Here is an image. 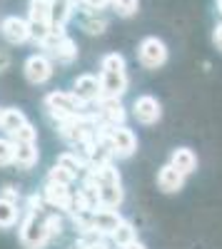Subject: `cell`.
<instances>
[{
    "label": "cell",
    "mask_w": 222,
    "mask_h": 249,
    "mask_svg": "<svg viewBox=\"0 0 222 249\" xmlns=\"http://www.w3.org/2000/svg\"><path fill=\"white\" fill-rule=\"evenodd\" d=\"M43 212V197H28V210H25V219L20 222V244L25 249H43L53 237L48 230L45 217L40 214Z\"/></svg>",
    "instance_id": "obj_1"
},
{
    "label": "cell",
    "mask_w": 222,
    "mask_h": 249,
    "mask_svg": "<svg viewBox=\"0 0 222 249\" xmlns=\"http://www.w3.org/2000/svg\"><path fill=\"white\" fill-rule=\"evenodd\" d=\"M43 107H45L48 117L55 120V124L65 122V120H70V117L83 115V102H80L73 92H63V90H55V92L45 95Z\"/></svg>",
    "instance_id": "obj_2"
},
{
    "label": "cell",
    "mask_w": 222,
    "mask_h": 249,
    "mask_svg": "<svg viewBox=\"0 0 222 249\" xmlns=\"http://www.w3.org/2000/svg\"><path fill=\"white\" fill-rule=\"evenodd\" d=\"M103 135H105V140H108V144H110V150H112L115 157H130L135 152V147H137L135 132L123 127V124H120V127H105Z\"/></svg>",
    "instance_id": "obj_3"
},
{
    "label": "cell",
    "mask_w": 222,
    "mask_h": 249,
    "mask_svg": "<svg viewBox=\"0 0 222 249\" xmlns=\"http://www.w3.org/2000/svg\"><path fill=\"white\" fill-rule=\"evenodd\" d=\"M137 57H140V62H143L148 70H155L160 65H165L167 48H165V43L160 37H145L143 43H140V48H137Z\"/></svg>",
    "instance_id": "obj_4"
},
{
    "label": "cell",
    "mask_w": 222,
    "mask_h": 249,
    "mask_svg": "<svg viewBox=\"0 0 222 249\" xmlns=\"http://www.w3.org/2000/svg\"><path fill=\"white\" fill-rule=\"evenodd\" d=\"M120 214L115 212V210H105V207H100V210H95V212H90V217H88V224L83 227L80 232H97V234H112L117 227H120Z\"/></svg>",
    "instance_id": "obj_5"
},
{
    "label": "cell",
    "mask_w": 222,
    "mask_h": 249,
    "mask_svg": "<svg viewBox=\"0 0 222 249\" xmlns=\"http://www.w3.org/2000/svg\"><path fill=\"white\" fill-rule=\"evenodd\" d=\"M23 72L28 77V82L33 85H45V82L53 77V60L48 55H30L23 65Z\"/></svg>",
    "instance_id": "obj_6"
},
{
    "label": "cell",
    "mask_w": 222,
    "mask_h": 249,
    "mask_svg": "<svg viewBox=\"0 0 222 249\" xmlns=\"http://www.w3.org/2000/svg\"><path fill=\"white\" fill-rule=\"evenodd\" d=\"M0 35H3L10 45H23L30 40V23L18 15H8L0 23Z\"/></svg>",
    "instance_id": "obj_7"
},
{
    "label": "cell",
    "mask_w": 222,
    "mask_h": 249,
    "mask_svg": "<svg viewBox=\"0 0 222 249\" xmlns=\"http://www.w3.org/2000/svg\"><path fill=\"white\" fill-rule=\"evenodd\" d=\"M73 95L83 102V105L95 102V100L100 102V100H103V85H100V77H95V75H80V77H75Z\"/></svg>",
    "instance_id": "obj_8"
},
{
    "label": "cell",
    "mask_w": 222,
    "mask_h": 249,
    "mask_svg": "<svg viewBox=\"0 0 222 249\" xmlns=\"http://www.w3.org/2000/svg\"><path fill=\"white\" fill-rule=\"evenodd\" d=\"M132 115L143 124H155L160 117H163V105H160L157 97H152V95H140L132 102Z\"/></svg>",
    "instance_id": "obj_9"
},
{
    "label": "cell",
    "mask_w": 222,
    "mask_h": 249,
    "mask_svg": "<svg viewBox=\"0 0 222 249\" xmlns=\"http://www.w3.org/2000/svg\"><path fill=\"white\" fill-rule=\"evenodd\" d=\"M43 199L50 207H57V210H73V195L65 184H55V182H45V190H43Z\"/></svg>",
    "instance_id": "obj_10"
},
{
    "label": "cell",
    "mask_w": 222,
    "mask_h": 249,
    "mask_svg": "<svg viewBox=\"0 0 222 249\" xmlns=\"http://www.w3.org/2000/svg\"><path fill=\"white\" fill-rule=\"evenodd\" d=\"M100 85H103V97H117L120 100V95L128 90V75L100 70Z\"/></svg>",
    "instance_id": "obj_11"
},
{
    "label": "cell",
    "mask_w": 222,
    "mask_h": 249,
    "mask_svg": "<svg viewBox=\"0 0 222 249\" xmlns=\"http://www.w3.org/2000/svg\"><path fill=\"white\" fill-rule=\"evenodd\" d=\"M100 117L105 120V127H117L125 122V107L120 105L117 97H103L100 100Z\"/></svg>",
    "instance_id": "obj_12"
},
{
    "label": "cell",
    "mask_w": 222,
    "mask_h": 249,
    "mask_svg": "<svg viewBox=\"0 0 222 249\" xmlns=\"http://www.w3.org/2000/svg\"><path fill=\"white\" fill-rule=\"evenodd\" d=\"M183 184H185V175L180 170H175L172 164H165V167L157 172V187L163 192H167V195L180 192V190H183Z\"/></svg>",
    "instance_id": "obj_13"
},
{
    "label": "cell",
    "mask_w": 222,
    "mask_h": 249,
    "mask_svg": "<svg viewBox=\"0 0 222 249\" xmlns=\"http://www.w3.org/2000/svg\"><path fill=\"white\" fill-rule=\"evenodd\" d=\"M40 160V152H37V144L35 142H15V164L23 170H30L35 167Z\"/></svg>",
    "instance_id": "obj_14"
},
{
    "label": "cell",
    "mask_w": 222,
    "mask_h": 249,
    "mask_svg": "<svg viewBox=\"0 0 222 249\" xmlns=\"http://www.w3.org/2000/svg\"><path fill=\"white\" fill-rule=\"evenodd\" d=\"M97 195H100V207L105 210H115L123 204V187L120 182H110V184H97Z\"/></svg>",
    "instance_id": "obj_15"
},
{
    "label": "cell",
    "mask_w": 222,
    "mask_h": 249,
    "mask_svg": "<svg viewBox=\"0 0 222 249\" xmlns=\"http://www.w3.org/2000/svg\"><path fill=\"white\" fill-rule=\"evenodd\" d=\"M170 164L187 177V175H192V172L197 170V155H195L190 147H180V150H175V152H172Z\"/></svg>",
    "instance_id": "obj_16"
},
{
    "label": "cell",
    "mask_w": 222,
    "mask_h": 249,
    "mask_svg": "<svg viewBox=\"0 0 222 249\" xmlns=\"http://www.w3.org/2000/svg\"><path fill=\"white\" fill-rule=\"evenodd\" d=\"M28 20L30 23H53V0H30Z\"/></svg>",
    "instance_id": "obj_17"
},
{
    "label": "cell",
    "mask_w": 222,
    "mask_h": 249,
    "mask_svg": "<svg viewBox=\"0 0 222 249\" xmlns=\"http://www.w3.org/2000/svg\"><path fill=\"white\" fill-rule=\"evenodd\" d=\"M28 124V117L23 110H18V107H5L3 112V122H0V130H5L10 137L20 130V127H25Z\"/></svg>",
    "instance_id": "obj_18"
},
{
    "label": "cell",
    "mask_w": 222,
    "mask_h": 249,
    "mask_svg": "<svg viewBox=\"0 0 222 249\" xmlns=\"http://www.w3.org/2000/svg\"><path fill=\"white\" fill-rule=\"evenodd\" d=\"M48 55H50L53 60H57V62H63V65H70V62L77 57V45H75L73 37H65L63 43H57Z\"/></svg>",
    "instance_id": "obj_19"
},
{
    "label": "cell",
    "mask_w": 222,
    "mask_h": 249,
    "mask_svg": "<svg viewBox=\"0 0 222 249\" xmlns=\"http://www.w3.org/2000/svg\"><path fill=\"white\" fill-rule=\"evenodd\" d=\"M18 214H20V210H18V202L0 197V230H10V227H15Z\"/></svg>",
    "instance_id": "obj_20"
},
{
    "label": "cell",
    "mask_w": 222,
    "mask_h": 249,
    "mask_svg": "<svg viewBox=\"0 0 222 249\" xmlns=\"http://www.w3.org/2000/svg\"><path fill=\"white\" fill-rule=\"evenodd\" d=\"M73 3H65V0H53V25H63L73 18Z\"/></svg>",
    "instance_id": "obj_21"
},
{
    "label": "cell",
    "mask_w": 222,
    "mask_h": 249,
    "mask_svg": "<svg viewBox=\"0 0 222 249\" xmlns=\"http://www.w3.org/2000/svg\"><path fill=\"white\" fill-rule=\"evenodd\" d=\"M105 28H108V20H105L103 15H97L95 10H90V13L85 15V20H83V30H85V33H90V35H100V33H105Z\"/></svg>",
    "instance_id": "obj_22"
},
{
    "label": "cell",
    "mask_w": 222,
    "mask_h": 249,
    "mask_svg": "<svg viewBox=\"0 0 222 249\" xmlns=\"http://www.w3.org/2000/svg\"><path fill=\"white\" fill-rule=\"evenodd\" d=\"M55 164H60V167H65V170H68V172H73L75 177H77L80 172H83V167H85V162L80 160L75 152H63V155L57 157V162H55Z\"/></svg>",
    "instance_id": "obj_23"
},
{
    "label": "cell",
    "mask_w": 222,
    "mask_h": 249,
    "mask_svg": "<svg viewBox=\"0 0 222 249\" xmlns=\"http://www.w3.org/2000/svg\"><path fill=\"white\" fill-rule=\"evenodd\" d=\"M112 237V242L115 244H120V247H125V244H130V242H135V227L130 224V222H120V227H117V230L110 234Z\"/></svg>",
    "instance_id": "obj_24"
},
{
    "label": "cell",
    "mask_w": 222,
    "mask_h": 249,
    "mask_svg": "<svg viewBox=\"0 0 222 249\" xmlns=\"http://www.w3.org/2000/svg\"><path fill=\"white\" fill-rule=\"evenodd\" d=\"M100 70L108 72H125V57L117 53H108L103 60H100Z\"/></svg>",
    "instance_id": "obj_25"
},
{
    "label": "cell",
    "mask_w": 222,
    "mask_h": 249,
    "mask_svg": "<svg viewBox=\"0 0 222 249\" xmlns=\"http://www.w3.org/2000/svg\"><path fill=\"white\" fill-rule=\"evenodd\" d=\"M48 182H55V184H65V187H70V184L75 182V175H73V172H68L65 167H60V164H53L50 172H48Z\"/></svg>",
    "instance_id": "obj_26"
},
{
    "label": "cell",
    "mask_w": 222,
    "mask_h": 249,
    "mask_svg": "<svg viewBox=\"0 0 222 249\" xmlns=\"http://www.w3.org/2000/svg\"><path fill=\"white\" fill-rule=\"evenodd\" d=\"M110 5L120 18H132L140 8V0H110Z\"/></svg>",
    "instance_id": "obj_27"
},
{
    "label": "cell",
    "mask_w": 222,
    "mask_h": 249,
    "mask_svg": "<svg viewBox=\"0 0 222 249\" xmlns=\"http://www.w3.org/2000/svg\"><path fill=\"white\" fill-rule=\"evenodd\" d=\"M15 164V142L8 137H0V167Z\"/></svg>",
    "instance_id": "obj_28"
},
{
    "label": "cell",
    "mask_w": 222,
    "mask_h": 249,
    "mask_svg": "<svg viewBox=\"0 0 222 249\" xmlns=\"http://www.w3.org/2000/svg\"><path fill=\"white\" fill-rule=\"evenodd\" d=\"M28 23H30V20H28ZM50 28H53V23H30V40L37 43V45H43L45 37L50 35Z\"/></svg>",
    "instance_id": "obj_29"
},
{
    "label": "cell",
    "mask_w": 222,
    "mask_h": 249,
    "mask_svg": "<svg viewBox=\"0 0 222 249\" xmlns=\"http://www.w3.org/2000/svg\"><path fill=\"white\" fill-rule=\"evenodd\" d=\"M13 142H37V130L28 122L25 127H20V130L13 135Z\"/></svg>",
    "instance_id": "obj_30"
},
{
    "label": "cell",
    "mask_w": 222,
    "mask_h": 249,
    "mask_svg": "<svg viewBox=\"0 0 222 249\" xmlns=\"http://www.w3.org/2000/svg\"><path fill=\"white\" fill-rule=\"evenodd\" d=\"M45 222H48V230H50V237H60V232H63V219H60L57 214H45Z\"/></svg>",
    "instance_id": "obj_31"
},
{
    "label": "cell",
    "mask_w": 222,
    "mask_h": 249,
    "mask_svg": "<svg viewBox=\"0 0 222 249\" xmlns=\"http://www.w3.org/2000/svg\"><path fill=\"white\" fill-rule=\"evenodd\" d=\"M80 3L88 5L90 10H100V8H105V5L110 3V0H80Z\"/></svg>",
    "instance_id": "obj_32"
},
{
    "label": "cell",
    "mask_w": 222,
    "mask_h": 249,
    "mask_svg": "<svg viewBox=\"0 0 222 249\" xmlns=\"http://www.w3.org/2000/svg\"><path fill=\"white\" fill-rule=\"evenodd\" d=\"M212 43L217 45V50H222V23L212 30Z\"/></svg>",
    "instance_id": "obj_33"
},
{
    "label": "cell",
    "mask_w": 222,
    "mask_h": 249,
    "mask_svg": "<svg viewBox=\"0 0 222 249\" xmlns=\"http://www.w3.org/2000/svg\"><path fill=\"white\" fill-rule=\"evenodd\" d=\"M8 65H10V57H8V53H0V72H3Z\"/></svg>",
    "instance_id": "obj_34"
},
{
    "label": "cell",
    "mask_w": 222,
    "mask_h": 249,
    "mask_svg": "<svg viewBox=\"0 0 222 249\" xmlns=\"http://www.w3.org/2000/svg\"><path fill=\"white\" fill-rule=\"evenodd\" d=\"M123 249H148V247H145L143 242H137V239H135V242H130V244H125Z\"/></svg>",
    "instance_id": "obj_35"
},
{
    "label": "cell",
    "mask_w": 222,
    "mask_h": 249,
    "mask_svg": "<svg viewBox=\"0 0 222 249\" xmlns=\"http://www.w3.org/2000/svg\"><path fill=\"white\" fill-rule=\"evenodd\" d=\"M3 112H5V107H0V122H3Z\"/></svg>",
    "instance_id": "obj_36"
},
{
    "label": "cell",
    "mask_w": 222,
    "mask_h": 249,
    "mask_svg": "<svg viewBox=\"0 0 222 249\" xmlns=\"http://www.w3.org/2000/svg\"><path fill=\"white\" fill-rule=\"evenodd\" d=\"M65 3H73L75 5V3H80V0H65Z\"/></svg>",
    "instance_id": "obj_37"
}]
</instances>
